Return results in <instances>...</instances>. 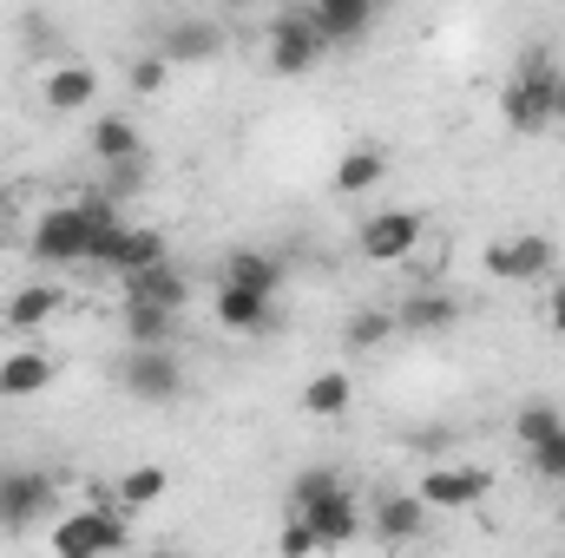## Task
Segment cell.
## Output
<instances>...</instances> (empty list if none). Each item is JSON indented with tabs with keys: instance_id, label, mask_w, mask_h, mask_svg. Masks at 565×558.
Here are the masks:
<instances>
[{
	"instance_id": "obj_1",
	"label": "cell",
	"mask_w": 565,
	"mask_h": 558,
	"mask_svg": "<svg viewBox=\"0 0 565 558\" xmlns=\"http://www.w3.org/2000/svg\"><path fill=\"white\" fill-rule=\"evenodd\" d=\"M119 211H113V197L99 191V197H79V204H53L40 224H33V237H26V250H33V264H46V270H73V264H93V244L106 237V224H113Z\"/></svg>"
},
{
	"instance_id": "obj_2",
	"label": "cell",
	"mask_w": 565,
	"mask_h": 558,
	"mask_svg": "<svg viewBox=\"0 0 565 558\" xmlns=\"http://www.w3.org/2000/svg\"><path fill=\"white\" fill-rule=\"evenodd\" d=\"M500 119L513 132H553V126H565V66L546 46H533L513 66V79L500 93Z\"/></svg>"
},
{
	"instance_id": "obj_3",
	"label": "cell",
	"mask_w": 565,
	"mask_h": 558,
	"mask_svg": "<svg viewBox=\"0 0 565 558\" xmlns=\"http://www.w3.org/2000/svg\"><path fill=\"white\" fill-rule=\"evenodd\" d=\"M289 513H302L322 546H349L355 539V493L342 486L335 466H302L296 486H289Z\"/></svg>"
},
{
	"instance_id": "obj_4",
	"label": "cell",
	"mask_w": 565,
	"mask_h": 558,
	"mask_svg": "<svg viewBox=\"0 0 565 558\" xmlns=\"http://www.w3.org/2000/svg\"><path fill=\"white\" fill-rule=\"evenodd\" d=\"M119 382H126V395H132V401L164 408V401H178V395H184V362L171 355V342H132V348H126V362H119Z\"/></svg>"
},
{
	"instance_id": "obj_5",
	"label": "cell",
	"mask_w": 565,
	"mask_h": 558,
	"mask_svg": "<svg viewBox=\"0 0 565 558\" xmlns=\"http://www.w3.org/2000/svg\"><path fill=\"white\" fill-rule=\"evenodd\" d=\"M487 277L493 282H540L553 264H559V244L553 237H540V230H520V237H500V244H487Z\"/></svg>"
},
{
	"instance_id": "obj_6",
	"label": "cell",
	"mask_w": 565,
	"mask_h": 558,
	"mask_svg": "<svg viewBox=\"0 0 565 558\" xmlns=\"http://www.w3.org/2000/svg\"><path fill=\"white\" fill-rule=\"evenodd\" d=\"M158 257H164V230H151V224H126V217H113L106 237L93 244V264L113 270V277H132V270L158 264Z\"/></svg>"
},
{
	"instance_id": "obj_7",
	"label": "cell",
	"mask_w": 565,
	"mask_h": 558,
	"mask_svg": "<svg viewBox=\"0 0 565 558\" xmlns=\"http://www.w3.org/2000/svg\"><path fill=\"white\" fill-rule=\"evenodd\" d=\"M422 230H427L422 211H375V217L355 230V250H362L369 264H408L415 244H422Z\"/></svg>"
},
{
	"instance_id": "obj_8",
	"label": "cell",
	"mask_w": 565,
	"mask_h": 558,
	"mask_svg": "<svg viewBox=\"0 0 565 558\" xmlns=\"http://www.w3.org/2000/svg\"><path fill=\"white\" fill-rule=\"evenodd\" d=\"M270 73H282V79H296V73H309L322 53H329V40L316 33V20H309V7L302 13H277V26H270Z\"/></svg>"
},
{
	"instance_id": "obj_9",
	"label": "cell",
	"mask_w": 565,
	"mask_h": 558,
	"mask_svg": "<svg viewBox=\"0 0 565 558\" xmlns=\"http://www.w3.org/2000/svg\"><path fill=\"white\" fill-rule=\"evenodd\" d=\"M119 546H126V519L113 506H86V513H73V519L53 526V552H66V558L119 552Z\"/></svg>"
},
{
	"instance_id": "obj_10",
	"label": "cell",
	"mask_w": 565,
	"mask_h": 558,
	"mask_svg": "<svg viewBox=\"0 0 565 558\" xmlns=\"http://www.w3.org/2000/svg\"><path fill=\"white\" fill-rule=\"evenodd\" d=\"M46 506H53V480H46L40 466H7V473H0V526H7V533H13V526H33Z\"/></svg>"
},
{
	"instance_id": "obj_11",
	"label": "cell",
	"mask_w": 565,
	"mask_h": 558,
	"mask_svg": "<svg viewBox=\"0 0 565 558\" xmlns=\"http://www.w3.org/2000/svg\"><path fill=\"white\" fill-rule=\"evenodd\" d=\"M382 7L388 0H309V20H316V33L329 46H362L369 26L382 20Z\"/></svg>"
},
{
	"instance_id": "obj_12",
	"label": "cell",
	"mask_w": 565,
	"mask_h": 558,
	"mask_svg": "<svg viewBox=\"0 0 565 558\" xmlns=\"http://www.w3.org/2000/svg\"><path fill=\"white\" fill-rule=\"evenodd\" d=\"M415 493L427 506H440V513H460V506H480L493 493V473L487 466H434V473H422Z\"/></svg>"
},
{
	"instance_id": "obj_13",
	"label": "cell",
	"mask_w": 565,
	"mask_h": 558,
	"mask_svg": "<svg viewBox=\"0 0 565 558\" xmlns=\"http://www.w3.org/2000/svg\"><path fill=\"white\" fill-rule=\"evenodd\" d=\"M217 322L231 335H264L277 322V296L270 289H250V282H217Z\"/></svg>"
},
{
	"instance_id": "obj_14",
	"label": "cell",
	"mask_w": 565,
	"mask_h": 558,
	"mask_svg": "<svg viewBox=\"0 0 565 558\" xmlns=\"http://www.w3.org/2000/svg\"><path fill=\"white\" fill-rule=\"evenodd\" d=\"M40 99H46V112H86V106L99 99V73H93L86 60H66V66L46 73Z\"/></svg>"
},
{
	"instance_id": "obj_15",
	"label": "cell",
	"mask_w": 565,
	"mask_h": 558,
	"mask_svg": "<svg viewBox=\"0 0 565 558\" xmlns=\"http://www.w3.org/2000/svg\"><path fill=\"white\" fill-rule=\"evenodd\" d=\"M60 302H66L60 282H26V289H13V296L0 302V322L20 329V335H33V329H46V322L60 315Z\"/></svg>"
},
{
	"instance_id": "obj_16",
	"label": "cell",
	"mask_w": 565,
	"mask_h": 558,
	"mask_svg": "<svg viewBox=\"0 0 565 558\" xmlns=\"http://www.w3.org/2000/svg\"><path fill=\"white\" fill-rule=\"evenodd\" d=\"M158 53H164L171 66H204V60H217V53H224V33H217L211 20H178V26H164Z\"/></svg>"
},
{
	"instance_id": "obj_17",
	"label": "cell",
	"mask_w": 565,
	"mask_h": 558,
	"mask_svg": "<svg viewBox=\"0 0 565 558\" xmlns=\"http://www.w3.org/2000/svg\"><path fill=\"white\" fill-rule=\"evenodd\" d=\"M454 322H460V302L440 296V289H415V296H402V309H395V329H408V335H447Z\"/></svg>"
},
{
	"instance_id": "obj_18",
	"label": "cell",
	"mask_w": 565,
	"mask_h": 558,
	"mask_svg": "<svg viewBox=\"0 0 565 558\" xmlns=\"http://www.w3.org/2000/svg\"><path fill=\"white\" fill-rule=\"evenodd\" d=\"M53 388V362L40 355V348H13L7 362H0V401H33V395H46Z\"/></svg>"
},
{
	"instance_id": "obj_19",
	"label": "cell",
	"mask_w": 565,
	"mask_h": 558,
	"mask_svg": "<svg viewBox=\"0 0 565 558\" xmlns=\"http://www.w3.org/2000/svg\"><path fill=\"white\" fill-rule=\"evenodd\" d=\"M427 506L422 493H395V500H382V513H375V533H382V546H415L427 533Z\"/></svg>"
},
{
	"instance_id": "obj_20",
	"label": "cell",
	"mask_w": 565,
	"mask_h": 558,
	"mask_svg": "<svg viewBox=\"0 0 565 558\" xmlns=\"http://www.w3.org/2000/svg\"><path fill=\"white\" fill-rule=\"evenodd\" d=\"M126 282V296H139V302H164V309H184L191 302V282H184V270H171V257H158V264H145V270H132Z\"/></svg>"
},
{
	"instance_id": "obj_21",
	"label": "cell",
	"mask_w": 565,
	"mask_h": 558,
	"mask_svg": "<svg viewBox=\"0 0 565 558\" xmlns=\"http://www.w3.org/2000/svg\"><path fill=\"white\" fill-rule=\"evenodd\" d=\"M349 401H355L349 368H322V375H309V382H302V415H309V420H342V415H349Z\"/></svg>"
},
{
	"instance_id": "obj_22",
	"label": "cell",
	"mask_w": 565,
	"mask_h": 558,
	"mask_svg": "<svg viewBox=\"0 0 565 558\" xmlns=\"http://www.w3.org/2000/svg\"><path fill=\"white\" fill-rule=\"evenodd\" d=\"M382 178H388V151H375V144H355L335 158V191H375Z\"/></svg>"
},
{
	"instance_id": "obj_23",
	"label": "cell",
	"mask_w": 565,
	"mask_h": 558,
	"mask_svg": "<svg viewBox=\"0 0 565 558\" xmlns=\"http://www.w3.org/2000/svg\"><path fill=\"white\" fill-rule=\"evenodd\" d=\"M178 315H184V309L126 296V342H171V335H178Z\"/></svg>"
},
{
	"instance_id": "obj_24",
	"label": "cell",
	"mask_w": 565,
	"mask_h": 558,
	"mask_svg": "<svg viewBox=\"0 0 565 558\" xmlns=\"http://www.w3.org/2000/svg\"><path fill=\"white\" fill-rule=\"evenodd\" d=\"M93 158H99V164L139 158V126H132V119H119V112H106V119L93 126Z\"/></svg>"
},
{
	"instance_id": "obj_25",
	"label": "cell",
	"mask_w": 565,
	"mask_h": 558,
	"mask_svg": "<svg viewBox=\"0 0 565 558\" xmlns=\"http://www.w3.org/2000/svg\"><path fill=\"white\" fill-rule=\"evenodd\" d=\"M224 282H250V289H282V264L277 257H264V250H231V264H224Z\"/></svg>"
},
{
	"instance_id": "obj_26",
	"label": "cell",
	"mask_w": 565,
	"mask_h": 558,
	"mask_svg": "<svg viewBox=\"0 0 565 558\" xmlns=\"http://www.w3.org/2000/svg\"><path fill=\"white\" fill-rule=\"evenodd\" d=\"M164 486H171V473L164 466H132L126 480H119V506L132 513V506H158L164 500Z\"/></svg>"
},
{
	"instance_id": "obj_27",
	"label": "cell",
	"mask_w": 565,
	"mask_h": 558,
	"mask_svg": "<svg viewBox=\"0 0 565 558\" xmlns=\"http://www.w3.org/2000/svg\"><path fill=\"white\" fill-rule=\"evenodd\" d=\"M395 335V309H355L349 315V348H382Z\"/></svg>"
},
{
	"instance_id": "obj_28",
	"label": "cell",
	"mask_w": 565,
	"mask_h": 558,
	"mask_svg": "<svg viewBox=\"0 0 565 558\" xmlns=\"http://www.w3.org/2000/svg\"><path fill=\"white\" fill-rule=\"evenodd\" d=\"M526 460H533V473H540V480L565 486V427H553L546 440H533V447H526Z\"/></svg>"
},
{
	"instance_id": "obj_29",
	"label": "cell",
	"mask_w": 565,
	"mask_h": 558,
	"mask_svg": "<svg viewBox=\"0 0 565 558\" xmlns=\"http://www.w3.org/2000/svg\"><path fill=\"white\" fill-rule=\"evenodd\" d=\"M553 427H565V415L553 401H526L520 415H513V433H520V447H533V440H546Z\"/></svg>"
},
{
	"instance_id": "obj_30",
	"label": "cell",
	"mask_w": 565,
	"mask_h": 558,
	"mask_svg": "<svg viewBox=\"0 0 565 558\" xmlns=\"http://www.w3.org/2000/svg\"><path fill=\"white\" fill-rule=\"evenodd\" d=\"M164 79H171V60H164V53H145V60H132V73H126V86H132L139 99H158Z\"/></svg>"
},
{
	"instance_id": "obj_31",
	"label": "cell",
	"mask_w": 565,
	"mask_h": 558,
	"mask_svg": "<svg viewBox=\"0 0 565 558\" xmlns=\"http://www.w3.org/2000/svg\"><path fill=\"white\" fill-rule=\"evenodd\" d=\"M139 184H145V164H139V158H119V164H106V184H99V191L119 204V197H132Z\"/></svg>"
},
{
	"instance_id": "obj_32",
	"label": "cell",
	"mask_w": 565,
	"mask_h": 558,
	"mask_svg": "<svg viewBox=\"0 0 565 558\" xmlns=\"http://www.w3.org/2000/svg\"><path fill=\"white\" fill-rule=\"evenodd\" d=\"M289 558H302V552H322V539H316V526L302 519V513H289V526H282V539H277Z\"/></svg>"
},
{
	"instance_id": "obj_33",
	"label": "cell",
	"mask_w": 565,
	"mask_h": 558,
	"mask_svg": "<svg viewBox=\"0 0 565 558\" xmlns=\"http://www.w3.org/2000/svg\"><path fill=\"white\" fill-rule=\"evenodd\" d=\"M546 329H553V335H565V282L546 296Z\"/></svg>"
},
{
	"instance_id": "obj_34",
	"label": "cell",
	"mask_w": 565,
	"mask_h": 558,
	"mask_svg": "<svg viewBox=\"0 0 565 558\" xmlns=\"http://www.w3.org/2000/svg\"><path fill=\"white\" fill-rule=\"evenodd\" d=\"M217 7H250V0H217Z\"/></svg>"
},
{
	"instance_id": "obj_35",
	"label": "cell",
	"mask_w": 565,
	"mask_h": 558,
	"mask_svg": "<svg viewBox=\"0 0 565 558\" xmlns=\"http://www.w3.org/2000/svg\"><path fill=\"white\" fill-rule=\"evenodd\" d=\"M559 519H565V506H559Z\"/></svg>"
}]
</instances>
